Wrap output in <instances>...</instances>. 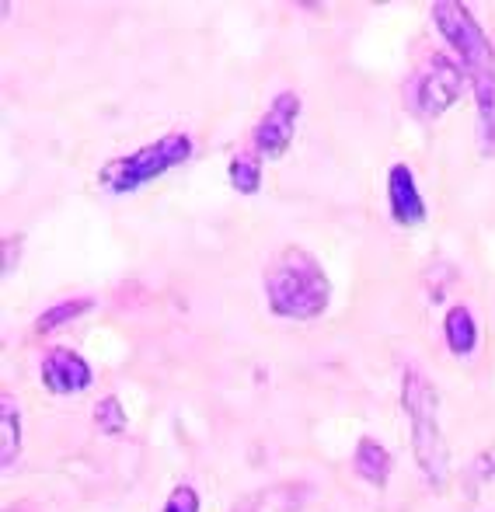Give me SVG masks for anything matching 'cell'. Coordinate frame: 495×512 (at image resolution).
Wrapping results in <instances>:
<instances>
[{
    "instance_id": "6da1fadb",
    "label": "cell",
    "mask_w": 495,
    "mask_h": 512,
    "mask_svg": "<svg viewBox=\"0 0 495 512\" xmlns=\"http://www.w3.org/2000/svg\"><path fill=\"white\" fill-rule=\"evenodd\" d=\"M433 21L443 32V39L454 46V53L464 63V77L475 88L478 105V147L482 154L495 157V49L489 35L482 32L468 7L440 0L433 4Z\"/></svg>"
},
{
    "instance_id": "7a4b0ae2",
    "label": "cell",
    "mask_w": 495,
    "mask_h": 512,
    "mask_svg": "<svg viewBox=\"0 0 495 512\" xmlns=\"http://www.w3.org/2000/svg\"><path fill=\"white\" fill-rule=\"evenodd\" d=\"M265 300L276 317L314 321L318 314H325L332 300V283L311 251L300 244H286L265 269Z\"/></svg>"
},
{
    "instance_id": "3957f363",
    "label": "cell",
    "mask_w": 495,
    "mask_h": 512,
    "mask_svg": "<svg viewBox=\"0 0 495 512\" xmlns=\"http://www.w3.org/2000/svg\"><path fill=\"white\" fill-rule=\"evenodd\" d=\"M401 405H405V415L412 422V450L422 474H426L433 488H443L447 485V443H443L440 432V398H436L433 384L415 366L405 370Z\"/></svg>"
},
{
    "instance_id": "277c9868",
    "label": "cell",
    "mask_w": 495,
    "mask_h": 512,
    "mask_svg": "<svg viewBox=\"0 0 495 512\" xmlns=\"http://www.w3.org/2000/svg\"><path fill=\"white\" fill-rule=\"evenodd\" d=\"M189 157H192V140L185 133H171V136H161L157 143L140 147L136 154L109 161L98 171V182L109 192H116V196H123V192H136L140 185L161 178L164 171L178 168V164L189 161Z\"/></svg>"
},
{
    "instance_id": "5b68a950",
    "label": "cell",
    "mask_w": 495,
    "mask_h": 512,
    "mask_svg": "<svg viewBox=\"0 0 495 512\" xmlns=\"http://www.w3.org/2000/svg\"><path fill=\"white\" fill-rule=\"evenodd\" d=\"M464 88V70L450 56H433L426 67L415 70V77L405 88V102L419 119H436L457 102Z\"/></svg>"
},
{
    "instance_id": "8992f818",
    "label": "cell",
    "mask_w": 495,
    "mask_h": 512,
    "mask_svg": "<svg viewBox=\"0 0 495 512\" xmlns=\"http://www.w3.org/2000/svg\"><path fill=\"white\" fill-rule=\"evenodd\" d=\"M300 119V95L297 91H279L272 98V105L265 108V115L251 129V147L258 157H283L293 143Z\"/></svg>"
},
{
    "instance_id": "52a82bcc",
    "label": "cell",
    "mask_w": 495,
    "mask_h": 512,
    "mask_svg": "<svg viewBox=\"0 0 495 512\" xmlns=\"http://www.w3.org/2000/svg\"><path fill=\"white\" fill-rule=\"evenodd\" d=\"M42 384L53 394H81L91 387V366L77 352L53 349L42 359Z\"/></svg>"
},
{
    "instance_id": "ba28073f",
    "label": "cell",
    "mask_w": 495,
    "mask_h": 512,
    "mask_svg": "<svg viewBox=\"0 0 495 512\" xmlns=\"http://www.w3.org/2000/svg\"><path fill=\"white\" fill-rule=\"evenodd\" d=\"M387 199H391V213L398 223L405 227H415V223L426 220V206H422V196L415 189V175L405 168V164H394L391 178H387Z\"/></svg>"
},
{
    "instance_id": "9c48e42d",
    "label": "cell",
    "mask_w": 495,
    "mask_h": 512,
    "mask_svg": "<svg viewBox=\"0 0 495 512\" xmlns=\"http://www.w3.org/2000/svg\"><path fill=\"white\" fill-rule=\"evenodd\" d=\"M307 488L300 485H276V488H265V492H255L248 499L234 502L231 512H304L307 502Z\"/></svg>"
},
{
    "instance_id": "30bf717a",
    "label": "cell",
    "mask_w": 495,
    "mask_h": 512,
    "mask_svg": "<svg viewBox=\"0 0 495 512\" xmlns=\"http://www.w3.org/2000/svg\"><path fill=\"white\" fill-rule=\"evenodd\" d=\"M21 457V415L14 408V398H0V464L11 467Z\"/></svg>"
},
{
    "instance_id": "8fae6325",
    "label": "cell",
    "mask_w": 495,
    "mask_h": 512,
    "mask_svg": "<svg viewBox=\"0 0 495 512\" xmlns=\"http://www.w3.org/2000/svg\"><path fill=\"white\" fill-rule=\"evenodd\" d=\"M443 331H447V345L454 356H468L471 349L478 345V328L475 317H471L468 307H454L443 321Z\"/></svg>"
},
{
    "instance_id": "7c38bea8",
    "label": "cell",
    "mask_w": 495,
    "mask_h": 512,
    "mask_svg": "<svg viewBox=\"0 0 495 512\" xmlns=\"http://www.w3.org/2000/svg\"><path fill=\"white\" fill-rule=\"evenodd\" d=\"M353 467L363 481L384 485L387 474H391V453H387L380 443H373V439H363L360 450H356V457H353Z\"/></svg>"
},
{
    "instance_id": "4fadbf2b",
    "label": "cell",
    "mask_w": 495,
    "mask_h": 512,
    "mask_svg": "<svg viewBox=\"0 0 495 512\" xmlns=\"http://www.w3.org/2000/svg\"><path fill=\"white\" fill-rule=\"evenodd\" d=\"M227 175H231V185L241 196H251V192H258V185H262V157H258L255 150H241V154L231 157Z\"/></svg>"
},
{
    "instance_id": "5bb4252c",
    "label": "cell",
    "mask_w": 495,
    "mask_h": 512,
    "mask_svg": "<svg viewBox=\"0 0 495 512\" xmlns=\"http://www.w3.org/2000/svg\"><path fill=\"white\" fill-rule=\"evenodd\" d=\"M95 422H98V429H102L105 436H123V432H126V411H123V401H119L116 394L102 398V401L95 405Z\"/></svg>"
},
{
    "instance_id": "9a60e30c",
    "label": "cell",
    "mask_w": 495,
    "mask_h": 512,
    "mask_svg": "<svg viewBox=\"0 0 495 512\" xmlns=\"http://www.w3.org/2000/svg\"><path fill=\"white\" fill-rule=\"evenodd\" d=\"M84 310H91V300H67V304H56L35 321V331H56V328H63V324L74 321V317H81Z\"/></svg>"
},
{
    "instance_id": "2e32d148",
    "label": "cell",
    "mask_w": 495,
    "mask_h": 512,
    "mask_svg": "<svg viewBox=\"0 0 495 512\" xmlns=\"http://www.w3.org/2000/svg\"><path fill=\"white\" fill-rule=\"evenodd\" d=\"M164 512H199V495H196V488L178 485L175 492L168 495V502H164Z\"/></svg>"
}]
</instances>
